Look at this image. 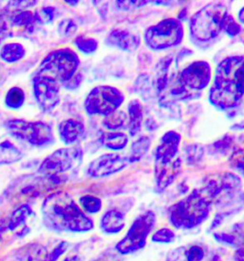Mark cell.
<instances>
[{
  "label": "cell",
  "mask_w": 244,
  "mask_h": 261,
  "mask_svg": "<svg viewBox=\"0 0 244 261\" xmlns=\"http://www.w3.org/2000/svg\"><path fill=\"white\" fill-rule=\"evenodd\" d=\"M244 96V57H229L216 69L209 100L216 108H236Z\"/></svg>",
  "instance_id": "6da1fadb"
},
{
  "label": "cell",
  "mask_w": 244,
  "mask_h": 261,
  "mask_svg": "<svg viewBox=\"0 0 244 261\" xmlns=\"http://www.w3.org/2000/svg\"><path fill=\"white\" fill-rule=\"evenodd\" d=\"M46 225L52 230L83 232L94 228L91 219L66 192H55L46 198L42 206Z\"/></svg>",
  "instance_id": "7a4b0ae2"
},
{
  "label": "cell",
  "mask_w": 244,
  "mask_h": 261,
  "mask_svg": "<svg viewBox=\"0 0 244 261\" xmlns=\"http://www.w3.org/2000/svg\"><path fill=\"white\" fill-rule=\"evenodd\" d=\"M213 201L201 189L195 190L186 198L177 202L169 210V220L176 229L198 227L208 218Z\"/></svg>",
  "instance_id": "3957f363"
},
{
  "label": "cell",
  "mask_w": 244,
  "mask_h": 261,
  "mask_svg": "<svg viewBox=\"0 0 244 261\" xmlns=\"http://www.w3.org/2000/svg\"><path fill=\"white\" fill-rule=\"evenodd\" d=\"M79 58L70 48H62L51 52L41 62L36 76L44 77L58 85H66L76 74L79 66Z\"/></svg>",
  "instance_id": "277c9868"
},
{
  "label": "cell",
  "mask_w": 244,
  "mask_h": 261,
  "mask_svg": "<svg viewBox=\"0 0 244 261\" xmlns=\"http://www.w3.org/2000/svg\"><path fill=\"white\" fill-rule=\"evenodd\" d=\"M226 15L227 10L222 4L206 5L191 19L192 36L200 41H208L216 38L222 30V22Z\"/></svg>",
  "instance_id": "5b68a950"
},
{
  "label": "cell",
  "mask_w": 244,
  "mask_h": 261,
  "mask_svg": "<svg viewBox=\"0 0 244 261\" xmlns=\"http://www.w3.org/2000/svg\"><path fill=\"white\" fill-rule=\"evenodd\" d=\"M4 126L15 138L28 142L36 146H46L54 142L51 125L43 122H28L25 120H8Z\"/></svg>",
  "instance_id": "8992f818"
},
{
  "label": "cell",
  "mask_w": 244,
  "mask_h": 261,
  "mask_svg": "<svg viewBox=\"0 0 244 261\" xmlns=\"http://www.w3.org/2000/svg\"><path fill=\"white\" fill-rule=\"evenodd\" d=\"M182 24L175 18H166L160 23L151 26L145 33V42L152 50H164L176 46L182 41Z\"/></svg>",
  "instance_id": "52a82bcc"
},
{
  "label": "cell",
  "mask_w": 244,
  "mask_h": 261,
  "mask_svg": "<svg viewBox=\"0 0 244 261\" xmlns=\"http://www.w3.org/2000/svg\"><path fill=\"white\" fill-rule=\"evenodd\" d=\"M123 93L114 86L99 85L92 89L85 100V110L89 115H107L116 111L124 101Z\"/></svg>",
  "instance_id": "ba28073f"
},
{
  "label": "cell",
  "mask_w": 244,
  "mask_h": 261,
  "mask_svg": "<svg viewBox=\"0 0 244 261\" xmlns=\"http://www.w3.org/2000/svg\"><path fill=\"white\" fill-rule=\"evenodd\" d=\"M157 222V216L152 212L139 215L130 227L126 236L116 244V251L121 254H129L141 250Z\"/></svg>",
  "instance_id": "9c48e42d"
},
{
  "label": "cell",
  "mask_w": 244,
  "mask_h": 261,
  "mask_svg": "<svg viewBox=\"0 0 244 261\" xmlns=\"http://www.w3.org/2000/svg\"><path fill=\"white\" fill-rule=\"evenodd\" d=\"M81 159L82 150L80 148H60L43 160L39 167V171L50 178H53L79 165Z\"/></svg>",
  "instance_id": "30bf717a"
},
{
  "label": "cell",
  "mask_w": 244,
  "mask_h": 261,
  "mask_svg": "<svg viewBox=\"0 0 244 261\" xmlns=\"http://www.w3.org/2000/svg\"><path fill=\"white\" fill-rule=\"evenodd\" d=\"M211 66L207 62L199 61L188 65L178 75V82L188 90H202L211 81Z\"/></svg>",
  "instance_id": "8fae6325"
},
{
  "label": "cell",
  "mask_w": 244,
  "mask_h": 261,
  "mask_svg": "<svg viewBox=\"0 0 244 261\" xmlns=\"http://www.w3.org/2000/svg\"><path fill=\"white\" fill-rule=\"evenodd\" d=\"M33 85L36 100L42 111L50 112L59 103L60 85L44 77L35 76Z\"/></svg>",
  "instance_id": "7c38bea8"
},
{
  "label": "cell",
  "mask_w": 244,
  "mask_h": 261,
  "mask_svg": "<svg viewBox=\"0 0 244 261\" xmlns=\"http://www.w3.org/2000/svg\"><path fill=\"white\" fill-rule=\"evenodd\" d=\"M128 164V158L118 154H103L92 162L87 172L94 178L109 176L126 168Z\"/></svg>",
  "instance_id": "4fadbf2b"
},
{
  "label": "cell",
  "mask_w": 244,
  "mask_h": 261,
  "mask_svg": "<svg viewBox=\"0 0 244 261\" xmlns=\"http://www.w3.org/2000/svg\"><path fill=\"white\" fill-rule=\"evenodd\" d=\"M241 185V181L238 176L234 173L225 172L219 173L206 178L204 186L201 190L205 192L206 195L214 201L223 192L234 191Z\"/></svg>",
  "instance_id": "5bb4252c"
},
{
  "label": "cell",
  "mask_w": 244,
  "mask_h": 261,
  "mask_svg": "<svg viewBox=\"0 0 244 261\" xmlns=\"http://www.w3.org/2000/svg\"><path fill=\"white\" fill-rule=\"evenodd\" d=\"M180 171L181 160L179 158L175 159V161L156 162L155 176L159 190H165L175 181Z\"/></svg>",
  "instance_id": "9a60e30c"
},
{
  "label": "cell",
  "mask_w": 244,
  "mask_h": 261,
  "mask_svg": "<svg viewBox=\"0 0 244 261\" xmlns=\"http://www.w3.org/2000/svg\"><path fill=\"white\" fill-rule=\"evenodd\" d=\"M181 136L175 131H168L161 139L156 150V162H170L178 151Z\"/></svg>",
  "instance_id": "2e32d148"
},
{
  "label": "cell",
  "mask_w": 244,
  "mask_h": 261,
  "mask_svg": "<svg viewBox=\"0 0 244 261\" xmlns=\"http://www.w3.org/2000/svg\"><path fill=\"white\" fill-rule=\"evenodd\" d=\"M107 42L112 46L119 48L123 51H135L140 44L138 36L125 30H113L107 38Z\"/></svg>",
  "instance_id": "e0dca14e"
},
{
  "label": "cell",
  "mask_w": 244,
  "mask_h": 261,
  "mask_svg": "<svg viewBox=\"0 0 244 261\" xmlns=\"http://www.w3.org/2000/svg\"><path fill=\"white\" fill-rule=\"evenodd\" d=\"M85 128L83 123L75 119H68L61 122L58 125V134L61 141L66 145L76 143L83 136Z\"/></svg>",
  "instance_id": "ac0fdd59"
},
{
  "label": "cell",
  "mask_w": 244,
  "mask_h": 261,
  "mask_svg": "<svg viewBox=\"0 0 244 261\" xmlns=\"http://www.w3.org/2000/svg\"><path fill=\"white\" fill-rule=\"evenodd\" d=\"M48 252L44 246L29 244L18 249L8 261H47Z\"/></svg>",
  "instance_id": "d6986e66"
},
{
  "label": "cell",
  "mask_w": 244,
  "mask_h": 261,
  "mask_svg": "<svg viewBox=\"0 0 244 261\" xmlns=\"http://www.w3.org/2000/svg\"><path fill=\"white\" fill-rule=\"evenodd\" d=\"M100 227L107 233H118L125 227V216L115 210L108 211L101 218Z\"/></svg>",
  "instance_id": "ffe728a7"
},
{
  "label": "cell",
  "mask_w": 244,
  "mask_h": 261,
  "mask_svg": "<svg viewBox=\"0 0 244 261\" xmlns=\"http://www.w3.org/2000/svg\"><path fill=\"white\" fill-rule=\"evenodd\" d=\"M32 215V208L29 205H23L16 208L10 216L6 223L0 225V236L4 230H15L24 226L28 217Z\"/></svg>",
  "instance_id": "44dd1931"
},
{
  "label": "cell",
  "mask_w": 244,
  "mask_h": 261,
  "mask_svg": "<svg viewBox=\"0 0 244 261\" xmlns=\"http://www.w3.org/2000/svg\"><path fill=\"white\" fill-rule=\"evenodd\" d=\"M128 113H129V129L131 136H136L141 129L142 120H143V108L142 105L137 100L130 101L128 106Z\"/></svg>",
  "instance_id": "7402d4cb"
},
{
  "label": "cell",
  "mask_w": 244,
  "mask_h": 261,
  "mask_svg": "<svg viewBox=\"0 0 244 261\" xmlns=\"http://www.w3.org/2000/svg\"><path fill=\"white\" fill-rule=\"evenodd\" d=\"M22 157L21 150L10 141L0 143V166L15 164L16 162L20 161Z\"/></svg>",
  "instance_id": "603a6c76"
},
{
  "label": "cell",
  "mask_w": 244,
  "mask_h": 261,
  "mask_svg": "<svg viewBox=\"0 0 244 261\" xmlns=\"http://www.w3.org/2000/svg\"><path fill=\"white\" fill-rule=\"evenodd\" d=\"M25 48L22 44L12 42L2 46L0 50V58L2 61L8 63L18 62L25 57Z\"/></svg>",
  "instance_id": "cb8c5ba5"
},
{
  "label": "cell",
  "mask_w": 244,
  "mask_h": 261,
  "mask_svg": "<svg viewBox=\"0 0 244 261\" xmlns=\"http://www.w3.org/2000/svg\"><path fill=\"white\" fill-rule=\"evenodd\" d=\"M101 143L109 149L120 150L127 146L128 137L122 132H108L102 135Z\"/></svg>",
  "instance_id": "d4e9b609"
},
{
  "label": "cell",
  "mask_w": 244,
  "mask_h": 261,
  "mask_svg": "<svg viewBox=\"0 0 244 261\" xmlns=\"http://www.w3.org/2000/svg\"><path fill=\"white\" fill-rule=\"evenodd\" d=\"M150 146H151V140L147 136H142L141 138L134 142L131 146L129 156L127 157L129 163H136L141 160V158L149 150Z\"/></svg>",
  "instance_id": "484cf974"
},
{
  "label": "cell",
  "mask_w": 244,
  "mask_h": 261,
  "mask_svg": "<svg viewBox=\"0 0 244 261\" xmlns=\"http://www.w3.org/2000/svg\"><path fill=\"white\" fill-rule=\"evenodd\" d=\"M25 101V92L19 87L11 88L5 97V105L10 109H18L21 108Z\"/></svg>",
  "instance_id": "4316f807"
},
{
  "label": "cell",
  "mask_w": 244,
  "mask_h": 261,
  "mask_svg": "<svg viewBox=\"0 0 244 261\" xmlns=\"http://www.w3.org/2000/svg\"><path fill=\"white\" fill-rule=\"evenodd\" d=\"M172 62L171 58H166L162 60L157 68V90L159 94L165 90L168 85V70L170 63Z\"/></svg>",
  "instance_id": "83f0119b"
},
{
  "label": "cell",
  "mask_w": 244,
  "mask_h": 261,
  "mask_svg": "<svg viewBox=\"0 0 244 261\" xmlns=\"http://www.w3.org/2000/svg\"><path fill=\"white\" fill-rule=\"evenodd\" d=\"M126 120H127V115L123 111L116 110L105 117L103 124L110 130H116L124 127Z\"/></svg>",
  "instance_id": "f1b7e54d"
},
{
  "label": "cell",
  "mask_w": 244,
  "mask_h": 261,
  "mask_svg": "<svg viewBox=\"0 0 244 261\" xmlns=\"http://www.w3.org/2000/svg\"><path fill=\"white\" fill-rule=\"evenodd\" d=\"M75 45L81 53L90 55L97 51V49L99 47V42L97 39L79 36L75 39Z\"/></svg>",
  "instance_id": "f546056e"
},
{
  "label": "cell",
  "mask_w": 244,
  "mask_h": 261,
  "mask_svg": "<svg viewBox=\"0 0 244 261\" xmlns=\"http://www.w3.org/2000/svg\"><path fill=\"white\" fill-rule=\"evenodd\" d=\"M37 22L35 14L30 11H22L18 14H16L12 18V25L16 27H25L30 28L34 24Z\"/></svg>",
  "instance_id": "4dcf8cb0"
},
{
  "label": "cell",
  "mask_w": 244,
  "mask_h": 261,
  "mask_svg": "<svg viewBox=\"0 0 244 261\" xmlns=\"http://www.w3.org/2000/svg\"><path fill=\"white\" fill-rule=\"evenodd\" d=\"M80 205L83 207L84 211L88 214H98L102 207L101 200L92 195H85L80 199Z\"/></svg>",
  "instance_id": "1f68e13d"
},
{
  "label": "cell",
  "mask_w": 244,
  "mask_h": 261,
  "mask_svg": "<svg viewBox=\"0 0 244 261\" xmlns=\"http://www.w3.org/2000/svg\"><path fill=\"white\" fill-rule=\"evenodd\" d=\"M56 16V10L53 7H44L35 13L36 20L39 24L51 23Z\"/></svg>",
  "instance_id": "d6a6232c"
},
{
  "label": "cell",
  "mask_w": 244,
  "mask_h": 261,
  "mask_svg": "<svg viewBox=\"0 0 244 261\" xmlns=\"http://www.w3.org/2000/svg\"><path fill=\"white\" fill-rule=\"evenodd\" d=\"M175 240V232L168 228H161L157 230L152 237V242L169 244Z\"/></svg>",
  "instance_id": "836d02e7"
},
{
  "label": "cell",
  "mask_w": 244,
  "mask_h": 261,
  "mask_svg": "<svg viewBox=\"0 0 244 261\" xmlns=\"http://www.w3.org/2000/svg\"><path fill=\"white\" fill-rule=\"evenodd\" d=\"M222 29L225 31L227 35L231 36V37H235L241 31V28H240L239 24L236 22L233 16H230L228 14L223 19Z\"/></svg>",
  "instance_id": "e575fe53"
},
{
  "label": "cell",
  "mask_w": 244,
  "mask_h": 261,
  "mask_svg": "<svg viewBox=\"0 0 244 261\" xmlns=\"http://www.w3.org/2000/svg\"><path fill=\"white\" fill-rule=\"evenodd\" d=\"M230 166L244 174V148H237L229 159Z\"/></svg>",
  "instance_id": "d590c367"
},
{
  "label": "cell",
  "mask_w": 244,
  "mask_h": 261,
  "mask_svg": "<svg viewBox=\"0 0 244 261\" xmlns=\"http://www.w3.org/2000/svg\"><path fill=\"white\" fill-rule=\"evenodd\" d=\"M185 255L187 261H201L204 258V251L199 246H192L186 251Z\"/></svg>",
  "instance_id": "8d00e7d4"
},
{
  "label": "cell",
  "mask_w": 244,
  "mask_h": 261,
  "mask_svg": "<svg viewBox=\"0 0 244 261\" xmlns=\"http://www.w3.org/2000/svg\"><path fill=\"white\" fill-rule=\"evenodd\" d=\"M77 30V26L72 19H63L58 25V31L62 35L70 36Z\"/></svg>",
  "instance_id": "74e56055"
},
{
  "label": "cell",
  "mask_w": 244,
  "mask_h": 261,
  "mask_svg": "<svg viewBox=\"0 0 244 261\" xmlns=\"http://www.w3.org/2000/svg\"><path fill=\"white\" fill-rule=\"evenodd\" d=\"M214 238L224 245L232 246V247H236V239L233 237V234L230 232H218L214 233Z\"/></svg>",
  "instance_id": "f35d334b"
},
{
  "label": "cell",
  "mask_w": 244,
  "mask_h": 261,
  "mask_svg": "<svg viewBox=\"0 0 244 261\" xmlns=\"http://www.w3.org/2000/svg\"><path fill=\"white\" fill-rule=\"evenodd\" d=\"M68 248V244L66 242H62L57 247H55V249L53 250V253H48V258L47 261H55L62 253L66 251V249Z\"/></svg>",
  "instance_id": "ab89813d"
},
{
  "label": "cell",
  "mask_w": 244,
  "mask_h": 261,
  "mask_svg": "<svg viewBox=\"0 0 244 261\" xmlns=\"http://www.w3.org/2000/svg\"><path fill=\"white\" fill-rule=\"evenodd\" d=\"M8 27L6 22L3 20V18L0 16V44L4 39L7 38Z\"/></svg>",
  "instance_id": "60d3db41"
},
{
  "label": "cell",
  "mask_w": 244,
  "mask_h": 261,
  "mask_svg": "<svg viewBox=\"0 0 244 261\" xmlns=\"http://www.w3.org/2000/svg\"><path fill=\"white\" fill-rule=\"evenodd\" d=\"M234 260L244 261V247L238 248V250L236 251L234 255Z\"/></svg>",
  "instance_id": "b9f144b4"
},
{
  "label": "cell",
  "mask_w": 244,
  "mask_h": 261,
  "mask_svg": "<svg viewBox=\"0 0 244 261\" xmlns=\"http://www.w3.org/2000/svg\"><path fill=\"white\" fill-rule=\"evenodd\" d=\"M64 261H82V259L79 257V256H76V255H74V256H70V257H67V258H65Z\"/></svg>",
  "instance_id": "7bdbcfd3"
},
{
  "label": "cell",
  "mask_w": 244,
  "mask_h": 261,
  "mask_svg": "<svg viewBox=\"0 0 244 261\" xmlns=\"http://www.w3.org/2000/svg\"><path fill=\"white\" fill-rule=\"evenodd\" d=\"M238 19L241 23L244 24V7L240 10V12L238 13Z\"/></svg>",
  "instance_id": "ee69618b"
},
{
  "label": "cell",
  "mask_w": 244,
  "mask_h": 261,
  "mask_svg": "<svg viewBox=\"0 0 244 261\" xmlns=\"http://www.w3.org/2000/svg\"><path fill=\"white\" fill-rule=\"evenodd\" d=\"M65 2H67L68 4H71V5H76L78 1H65Z\"/></svg>",
  "instance_id": "f6af8a7d"
},
{
  "label": "cell",
  "mask_w": 244,
  "mask_h": 261,
  "mask_svg": "<svg viewBox=\"0 0 244 261\" xmlns=\"http://www.w3.org/2000/svg\"><path fill=\"white\" fill-rule=\"evenodd\" d=\"M177 256H178V254H177V255H176V256H175V258H174V256H173V255H172V259H168L167 261H178V260H176V259H177Z\"/></svg>",
  "instance_id": "bcb514c9"
}]
</instances>
